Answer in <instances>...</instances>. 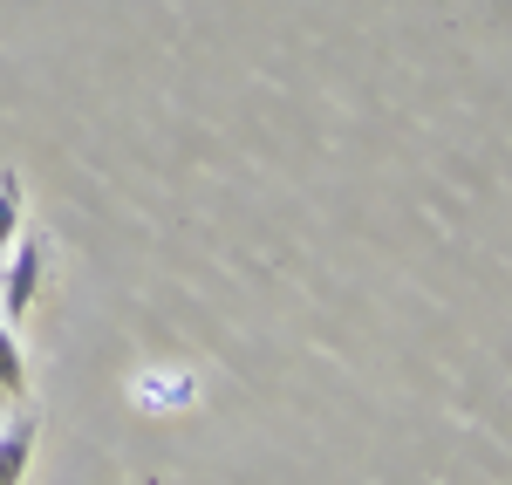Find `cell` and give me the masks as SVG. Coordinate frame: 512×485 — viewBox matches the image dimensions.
I'll list each match as a JSON object with an SVG mask.
<instances>
[{
  "label": "cell",
  "instance_id": "obj_1",
  "mask_svg": "<svg viewBox=\"0 0 512 485\" xmlns=\"http://www.w3.org/2000/svg\"><path fill=\"white\" fill-rule=\"evenodd\" d=\"M35 294H41V246L14 240L0 253V308H7V322H21L35 308Z\"/></svg>",
  "mask_w": 512,
  "mask_h": 485
},
{
  "label": "cell",
  "instance_id": "obj_4",
  "mask_svg": "<svg viewBox=\"0 0 512 485\" xmlns=\"http://www.w3.org/2000/svg\"><path fill=\"white\" fill-rule=\"evenodd\" d=\"M21 240V185L14 178H0V253Z\"/></svg>",
  "mask_w": 512,
  "mask_h": 485
},
{
  "label": "cell",
  "instance_id": "obj_3",
  "mask_svg": "<svg viewBox=\"0 0 512 485\" xmlns=\"http://www.w3.org/2000/svg\"><path fill=\"white\" fill-rule=\"evenodd\" d=\"M28 390V356H21V342H14V328L0 322V404H14Z\"/></svg>",
  "mask_w": 512,
  "mask_h": 485
},
{
  "label": "cell",
  "instance_id": "obj_2",
  "mask_svg": "<svg viewBox=\"0 0 512 485\" xmlns=\"http://www.w3.org/2000/svg\"><path fill=\"white\" fill-rule=\"evenodd\" d=\"M28 465H35V417H14L0 431V485H21Z\"/></svg>",
  "mask_w": 512,
  "mask_h": 485
}]
</instances>
